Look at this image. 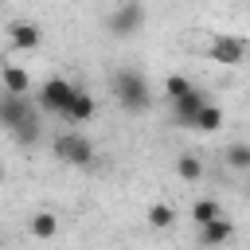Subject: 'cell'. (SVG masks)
Returning a JSON list of instances; mask_svg holds the SVG:
<instances>
[{"label": "cell", "mask_w": 250, "mask_h": 250, "mask_svg": "<svg viewBox=\"0 0 250 250\" xmlns=\"http://www.w3.org/2000/svg\"><path fill=\"white\" fill-rule=\"evenodd\" d=\"M113 98L125 113H148L152 109V86L137 66H117L113 70Z\"/></svg>", "instance_id": "1"}, {"label": "cell", "mask_w": 250, "mask_h": 250, "mask_svg": "<svg viewBox=\"0 0 250 250\" xmlns=\"http://www.w3.org/2000/svg\"><path fill=\"white\" fill-rule=\"evenodd\" d=\"M55 156H59L62 164H70V168H90L98 152H94V141H90L86 133L66 129V133L55 137Z\"/></svg>", "instance_id": "2"}, {"label": "cell", "mask_w": 250, "mask_h": 250, "mask_svg": "<svg viewBox=\"0 0 250 250\" xmlns=\"http://www.w3.org/2000/svg\"><path fill=\"white\" fill-rule=\"evenodd\" d=\"M145 4H137V0H125V4H117L109 16H105V31L113 35V39H129V35H137L141 27H145Z\"/></svg>", "instance_id": "3"}, {"label": "cell", "mask_w": 250, "mask_h": 250, "mask_svg": "<svg viewBox=\"0 0 250 250\" xmlns=\"http://www.w3.org/2000/svg\"><path fill=\"white\" fill-rule=\"evenodd\" d=\"M74 94H78V86H74L70 78H47V82L39 86V105H43L47 113H59V117H66V109H70Z\"/></svg>", "instance_id": "4"}, {"label": "cell", "mask_w": 250, "mask_h": 250, "mask_svg": "<svg viewBox=\"0 0 250 250\" xmlns=\"http://www.w3.org/2000/svg\"><path fill=\"white\" fill-rule=\"evenodd\" d=\"M207 55H211L215 62H223V66H242V59H246V39L227 35V31H215L211 43H207Z\"/></svg>", "instance_id": "5"}, {"label": "cell", "mask_w": 250, "mask_h": 250, "mask_svg": "<svg viewBox=\"0 0 250 250\" xmlns=\"http://www.w3.org/2000/svg\"><path fill=\"white\" fill-rule=\"evenodd\" d=\"M31 117H39L35 109H31V98H12V94H0V129H8V133H16L23 121H31Z\"/></svg>", "instance_id": "6"}, {"label": "cell", "mask_w": 250, "mask_h": 250, "mask_svg": "<svg viewBox=\"0 0 250 250\" xmlns=\"http://www.w3.org/2000/svg\"><path fill=\"white\" fill-rule=\"evenodd\" d=\"M31 90V74L16 62H4L0 66V94H12V98H27Z\"/></svg>", "instance_id": "7"}, {"label": "cell", "mask_w": 250, "mask_h": 250, "mask_svg": "<svg viewBox=\"0 0 250 250\" xmlns=\"http://www.w3.org/2000/svg\"><path fill=\"white\" fill-rule=\"evenodd\" d=\"M59 227H62V223H59L55 211H35V215L27 219V234L39 238V242H51V238L59 234Z\"/></svg>", "instance_id": "8"}, {"label": "cell", "mask_w": 250, "mask_h": 250, "mask_svg": "<svg viewBox=\"0 0 250 250\" xmlns=\"http://www.w3.org/2000/svg\"><path fill=\"white\" fill-rule=\"evenodd\" d=\"M94 113H98V102H94V94H86V90L78 86V94H74V102H70V109H66V117H62V121H70V125H82V121H94Z\"/></svg>", "instance_id": "9"}, {"label": "cell", "mask_w": 250, "mask_h": 250, "mask_svg": "<svg viewBox=\"0 0 250 250\" xmlns=\"http://www.w3.org/2000/svg\"><path fill=\"white\" fill-rule=\"evenodd\" d=\"M8 39H12V47H20V51H35L39 47V27L35 23H27V20H16L12 27H8Z\"/></svg>", "instance_id": "10"}, {"label": "cell", "mask_w": 250, "mask_h": 250, "mask_svg": "<svg viewBox=\"0 0 250 250\" xmlns=\"http://www.w3.org/2000/svg\"><path fill=\"white\" fill-rule=\"evenodd\" d=\"M230 234H234V223L230 219H215V223H207V227H199V246H223V242H230Z\"/></svg>", "instance_id": "11"}, {"label": "cell", "mask_w": 250, "mask_h": 250, "mask_svg": "<svg viewBox=\"0 0 250 250\" xmlns=\"http://www.w3.org/2000/svg\"><path fill=\"white\" fill-rule=\"evenodd\" d=\"M207 105V98H203V90H195V94H188L184 102H172V109H176V125H195V113Z\"/></svg>", "instance_id": "12"}, {"label": "cell", "mask_w": 250, "mask_h": 250, "mask_svg": "<svg viewBox=\"0 0 250 250\" xmlns=\"http://www.w3.org/2000/svg\"><path fill=\"white\" fill-rule=\"evenodd\" d=\"M195 90H199V86H195L188 74H168V78H164V94H168V102H184V98L195 94Z\"/></svg>", "instance_id": "13"}, {"label": "cell", "mask_w": 250, "mask_h": 250, "mask_svg": "<svg viewBox=\"0 0 250 250\" xmlns=\"http://www.w3.org/2000/svg\"><path fill=\"white\" fill-rule=\"evenodd\" d=\"M176 176L188 180V184L203 180V160H199L195 152H180V156H176Z\"/></svg>", "instance_id": "14"}, {"label": "cell", "mask_w": 250, "mask_h": 250, "mask_svg": "<svg viewBox=\"0 0 250 250\" xmlns=\"http://www.w3.org/2000/svg\"><path fill=\"white\" fill-rule=\"evenodd\" d=\"M191 129H199V133H215V129H223V109L215 105V102H207L199 113H195V125Z\"/></svg>", "instance_id": "15"}, {"label": "cell", "mask_w": 250, "mask_h": 250, "mask_svg": "<svg viewBox=\"0 0 250 250\" xmlns=\"http://www.w3.org/2000/svg\"><path fill=\"white\" fill-rule=\"evenodd\" d=\"M215 219H223L219 199H199V203H191V223H195V227H207V223H215Z\"/></svg>", "instance_id": "16"}, {"label": "cell", "mask_w": 250, "mask_h": 250, "mask_svg": "<svg viewBox=\"0 0 250 250\" xmlns=\"http://www.w3.org/2000/svg\"><path fill=\"white\" fill-rule=\"evenodd\" d=\"M223 156H227V164H230L234 172H250V145H246V141H234Z\"/></svg>", "instance_id": "17"}, {"label": "cell", "mask_w": 250, "mask_h": 250, "mask_svg": "<svg viewBox=\"0 0 250 250\" xmlns=\"http://www.w3.org/2000/svg\"><path fill=\"white\" fill-rule=\"evenodd\" d=\"M172 223H176V211H172L168 203H152V207H148V227H152V230H168Z\"/></svg>", "instance_id": "18"}, {"label": "cell", "mask_w": 250, "mask_h": 250, "mask_svg": "<svg viewBox=\"0 0 250 250\" xmlns=\"http://www.w3.org/2000/svg\"><path fill=\"white\" fill-rule=\"evenodd\" d=\"M0 246H4V238H0Z\"/></svg>", "instance_id": "19"}]
</instances>
